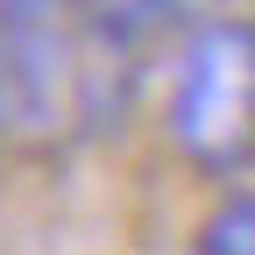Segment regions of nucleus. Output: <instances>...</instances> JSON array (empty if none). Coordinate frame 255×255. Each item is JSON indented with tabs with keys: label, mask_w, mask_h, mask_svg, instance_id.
I'll use <instances>...</instances> for the list:
<instances>
[{
	"label": "nucleus",
	"mask_w": 255,
	"mask_h": 255,
	"mask_svg": "<svg viewBox=\"0 0 255 255\" xmlns=\"http://www.w3.org/2000/svg\"><path fill=\"white\" fill-rule=\"evenodd\" d=\"M163 135L199 177H248L255 170V36L241 14L191 21L170 71Z\"/></svg>",
	"instance_id": "nucleus-1"
},
{
	"label": "nucleus",
	"mask_w": 255,
	"mask_h": 255,
	"mask_svg": "<svg viewBox=\"0 0 255 255\" xmlns=\"http://www.w3.org/2000/svg\"><path fill=\"white\" fill-rule=\"evenodd\" d=\"M92 57L71 0H0V85H7V135L28 149H64L85 135Z\"/></svg>",
	"instance_id": "nucleus-2"
},
{
	"label": "nucleus",
	"mask_w": 255,
	"mask_h": 255,
	"mask_svg": "<svg viewBox=\"0 0 255 255\" xmlns=\"http://www.w3.org/2000/svg\"><path fill=\"white\" fill-rule=\"evenodd\" d=\"M71 7H78L92 43L128 50V57H142V43L170 21V0H71Z\"/></svg>",
	"instance_id": "nucleus-3"
},
{
	"label": "nucleus",
	"mask_w": 255,
	"mask_h": 255,
	"mask_svg": "<svg viewBox=\"0 0 255 255\" xmlns=\"http://www.w3.org/2000/svg\"><path fill=\"white\" fill-rule=\"evenodd\" d=\"M199 248L206 255H255V191H227L199 220Z\"/></svg>",
	"instance_id": "nucleus-4"
},
{
	"label": "nucleus",
	"mask_w": 255,
	"mask_h": 255,
	"mask_svg": "<svg viewBox=\"0 0 255 255\" xmlns=\"http://www.w3.org/2000/svg\"><path fill=\"white\" fill-rule=\"evenodd\" d=\"M206 14H227V0H170V21H206Z\"/></svg>",
	"instance_id": "nucleus-5"
},
{
	"label": "nucleus",
	"mask_w": 255,
	"mask_h": 255,
	"mask_svg": "<svg viewBox=\"0 0 255 255\" xmlns=\"http://www.w3.org/2000/svg\"><path fill=\"white\" fill-rule=\"evenodd\" d=\"M0 142H14V135H7V85H0Z\"/></svg>",
	"instance_id": "nucleus-6"
},
{
	"label": "nucleus",
	"mask_w": 255,
	"mask_h": 255,
	"mask_svg": "<svg viewBox=\"0 0 255 255\" xmlns=\"http://www.w3.org/2000/svg\"><path fill=\"white\" fill-rule=\"evenodd\" d=\"M248 36H255V0H248Z\"/></svg>",
	"instance_id": "nucleus-7"
}]
</instances>
